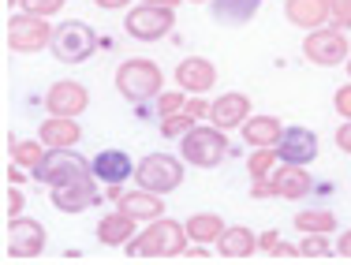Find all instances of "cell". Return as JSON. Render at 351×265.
I'll return each instance as SVG.
<instances>
[{"label": "cell", "instance_id": "cell-31", "mask_svg": "<svg viewBox=\"0 0 351 265\" xmlns=\"http://www.w3.org/2000/svg\"><path fill=\"white\" fill-rule=\"evenodd\" d=\"M183 109H187V97H183V90H180V94H165V90L157 94V116H161V120H165V116L183 112Z\"/></svg>", "mask_w": 351, "mask_h": 265}, {"label": "cell", "instance_id": "cell-15", "mask_svg": "<svg viewBox=\"0 0 351 265\" xmlns=\"http://www.w3.org/2000/svg\"><path fill=\"white\" fill-rule=\"evenodd\" d=\"M176 82H180V90H187V94H206L217 82V68L206 56H187V60H180V68H176Z\"/></svg>", "mask_w": 351, "mask_h": 265}, {"label": "cell", "instance_id": "cell-18", "mask_svg": "<svg viewBox=\"0 0 351 265\" xmlns=\"http://www.w3.org/2000/svg\"><path fill=\"white\" fill-rule=\"evenodd\" d=\"M38 138L49 146V150H56V146H75V142H82L79 116H49V120L38 127Z\"/></svg>", "mask_w": 351, "mask_h": 265}, {"label": "cell", "instance_id": "cell-33", "mask_svg": "<svg viewBox=\"0 0 351 265\" xmlns=\"http://www.w3.org/2000/svg\"><path fill=\"white\" fill-rule=\"evenodd\" d=\"M19 4H23V12L45 15V19H49V15H56V12L64 8V0H19Z\"/></svg>", "mask_w": 351, "mask_h": 265}, {"label": "cell", "instance_id": "cell-28", "mask_svg": "<svg viewBox=\"0 0 351 265\" xmlns=\"http://www.w3.org/2000/svg\"><path fill=\"white\" fill-rule=\"evenodd\" d=\"M295 228L299 231H325L329 236V231H337V217L329 210H303L295 217Z\"/></svg>", "mask_w": 351, "mask_h": 265}, {"label": "cell", "instance_id": "cell-32", "mask_svg": "<svg viewBox=\"0 0 351 265\" xmlns=\"http://www.w3.org/2000/svg\"><path fill=\"white\" fill-rule=\"evenodd\" d=\"M329 23L337 30H351V0H329Z\"/></svg>", "mask_w": 351, "mask_h": 265}, {"label": "cell", "instance_id": "cell-6", "mask_svg": "<svg viewBox=\"0 0 351 265\" xmlns=\"http://www.w3.org/2000/svg\"><path fill=\"white\" fill-rule=\"evenodd\" d=\"M8 49L12 53H41V49L53 45V34L56 30L49 27L45 15H30V12H19L8 19Z\"/></svg>", "mask_w": 351, "mask_h": 265}, {"label": "cell", "instance_id": "cell-44", "mask_svg": "<svg viewBox=\"0 0 351 265\" xmlns=\"http://www.w3.org/2000/svg\"><path fill=\"white\" fill-rule=\"evenodd\" d=\"M348 75H351V56H348Z\"/></svg>", "mask_w": 351, "mask_h": 265}, {"label": "cell", "instance_id": "cell-35", "mask_svg": "<svg viewBox=\"0 0 351 265\" xmlns=\"http://www.w3.org/2000/svg\"><path fill=\"white\" fill-rule=\"evenodd\" d=\"M23 202H27V198H23L19 194V190H8V198H4V210H8V220H12V217H19V213H23Z\"/></svg>", "mask_w": 351, "mask_h": 265}, {"label": "cell", "instance_id": "cell-42", "mask_svg": "<svg viewBox=\"0 0 351 265\" xmlns=\"http://www.w3.org/2000/svg\"><path fill=\"white\" fill-rule=\"evenodd\" d=\"M183 254H187L191 262H206V258H210V254H206V243H198L195 251H183Z\"/></svg>", "mask_w": 351, "mask_h": 265}, {"label": "cell", "instance_id": "cell-26", "mask_svg": "<svg viewBox=\"0 0 351 265\" xmlns=\"http://www.w3.org/2000/svg\"><path fill=\"white\" fill-rule=\"evenodd\" d=\"M277 164H280L277 146H258L247 161V172H250V179H269L273 172H277Z\"/></svg>", "mask_w": 351, "mask_h": 265}, {"label": "cell", "instance_id": "cell-29", "mask_svg": "<svg viewBox=\"0 0 351 265\" xmlns=\"http://www.w3.org/2000/svg\"><path fill=\"white\" fill-rule=\"evenodd\" d=\"M195 116H191V112H176V116H165V120H161V135L165 138H176V142H180V138L183 135H187V131L191 127H195Z\"/></svg>", "mask_w": 351, "mask_h": 265}, {"label": "cell", "instance_id": "cell-3", "mask_svg": "<svg viewBox=\"0 0 351 265\" xmlns=\"http://www.w3.org/2000/svg\"><path fill=\"white\" fill-rule=\"evenodd\" d=\"M180 153L187 164H195V168H217V164L228 157V138H224V131L210 123V127H191L187 135L180 138Z\"/></svg>", "mask_w": 351, "mask_h": 265}, {"label": "cell", "instance_id": "cell-27", "mask_svg": "<svg viewBox=\"0 0 351 265\" xmlns=\"http://www.w3.org/2000/svg\"><path fill=\"white\" fill-rule=\"evenodd\" d=\"M12 161L19 164V168H34V164L45 157V142L41 138H12Z\"/></svg>", "mask_w": 351, "mask_h": 265}, {"label": "cell", "instance_id": "cell-39", "mask_svg": "<svg viewBox=\"0 0 351 265\" xmlns=\"http://www.w3.org/2000/svg\"><path fill=\"white\" fill-rule=\"evenodd\" d=\"M337 251H340V258H351V228H348V231H340Z\"/></svg>", "mask_w": 351, "mask_h": 265}, {"label": "cell", "instance_id": "cell-1", "mask_svg": "<svg viewBox=\"0 0 351 265\" xmlns=\"http://www.w3.org/2000/svg\"><path fill=\"white\" fill-rule=\"evenodd\" d=\"M187 225L172 217H157L149 220V228H142V236L128 243V254L131 258H176L187 251Z\"/></svg>", "mask_w": 351, "mask_h": 265}, {"label": "cell", "instance_id": "cell-11", "mask_svg": "<svg viewBox=\"0 0 351 265\" xmlns=\"http://www.w3.org/2000/svg\"><path fill=\"white\" fill-rule=\"evenodd\" d=\"M49 236H45V225L41 220H30V217H12L8 220V254L15 262H27V258H38L45 251Z\"/></svg>", "mask_w": 351, "mask_h": 265}, {"label": "cell", "instance_id": "cell-19", "mask_svg": "<svg viewBox=\"0 0 351 265\" xmlns=\"http://www.w3.org/2000/svg\"><path fill=\"white\" fill-rule=\"evenodd\" d=\"M116 210L131 213L135 220H157V217H165V198L154 194V190H146V187H138V190H128V194H120Z\"/></svg>", "mask_w": 351, "mask_h": 265}, {"label": "cell", "instance_id": "cell-16", "mask_svg": "<svg viewBox=\"0 0 351 265\" xmlns=\"http://www.w3.org/2000/svg\"><path fill=\"white\" fill-rule=\"evenodd\" d=\"M135 168L138 164L131 161L123 150H101L94 161H90V172H94L101 184H123L128 176H135Z\"/></svg>", "mask_w": 351, "mask_h": 265}, {"label": "cell", "instance_id": "cell-2", "mask_svg": "<svg viewBox=\"0 0 351 265\" xmlns=\"http://www.w3.org/2000/svg\"><path fill=\"white\" fill-rule=\"evenodd\" d=\"M161 86H165V75L154 60H123L116 68V90H120V97H128L135 105L154 101L161 94Z\"/></svg>", "mask_w": 351, "mask_h": 265}, {"label": "cell", "instance_id": "cell-38", "mask_svg": "<svg viewBox=\"0 0 351 265\" xmlns=\"http://www.w3.org/2000/svg\"><path fill=\"white\" fill-rule=\"evenodd\" d=\"M337 146H340L344 153H351V120H344V123L337 127Z\"/></svg>", "mask_w": 351, "mask_h": 265}, {"label": "cell", "instance_id": "cell-40", "mask_svg": "<svg viewBox=\"0 0 351 265\" xmlns=\"http://www.w3.org/2000/svg\"><path fill=\"white\" fill-rule=\"evenodd\" d=\"M277 243H280V236H277V231H265V236L258 239V247H262V251H269V254H273V247H277Z\"/></svg>", "mask_w": 351, "mask_h": 265}, {"label": "cell", "instance_id": "cell-30", "mask_svg": "<svg viewBox=\"0 0 351 265\" xmlns=\"http://www.w3.org/2000/svg\"><path fill=\"white\" fill-rule=\"evenodd\" d=\"M299 251H303V258H329L332 247H329V239H325V231H303Z\"/></svg>", "mask_w": 351, "mask_h": 265}, {"label": "cell", "instance_id": "cell-7", "mask_svg": "<svg viewBox=\"0 0 351 265\" xmlns=\"http://www.w3.org/2000/svg\"><path fill=\"white\" fill-rule=\"evenodd\" d=\"M82 172H90L86 157H79L71 146H56V150H45V157L30 168V176L45 187H60V184H68V179L82 176Z\"/></svg>", "mask_w": 351, "mask_h": 265}, {"label": "cell", "instance_id": "cell-13", "mask_svg": "<svg viewBox=\"0 0 351 265\" xmlns=\"http://www.w3.org/2000/svg\"><path fill=\"white\" fill-rule=\"evenodd\" d=\"M277 153H280V164H311L317 157V135L311 127H284Z\"/></svg>", "mask_w": 351, "mask_h": 265}, {"label": "cell", "instance_id": "cell-34", "mask_svg": "<svg viewBox=\"0 0 351 265\" xmlns=\"http://www.w3.org/2000/svg\"><path fill=\"white\" fill-rule=\"evenodd\" d=\"M332 109H337V116H344V120H351V82L337 90V97H332Z\"/></svg>", "mask_w": 351, "mask_h": 265}, {"label": "cell", "instance_id": "cell-14", "mask_svg": "<svg viewBox=\"0 0 351 265\" xmlns=\"http://www.w3.org/2000/svg\"><path fill=\"white\" fill-rule=\"evenodd\" d=\"M250 120V97L247 94H221L217 101L210 105V123H217L221 131H232V127H243Z\"/></svg>", "mask_w": 351, "mask_h": 265}, {"label": "cell", "instance_id": "cell-17", "mask_svg": "<svg viewBox=\"0 0 351 265\" xmlns=\"http://www.w3.org/2000/svg\"><path fill=\"white\" fill-rule=\"evenodd\" d=\"M269 184L277 190V198L295 202V198H306V190H311V172H306V164H280L269 176Z\"/></svg>", "mask_w": 351, "mask_h": 265}, {"label": "cell", "instance_id": "cell-24", "mask_svg": "<svg viewBox=\"0 0 351 265\" xmlns=\"http://www.w3.org/2000/svg\"><path fill=\"white\" fill-rule=\"evenodd\" d=\"M243 138L247 146H277L284 138V123L277 120V116H250V120L243 123Z\"/></svg>", "mask_w": 351, "mask_h": 265}, {"label": "cell", "instance_id": "cell-9", "mask_svg": "<svg viewBox=\"0 0 351 265\" xmlns=\"http://www.w3.org/2000/svg\"><path fill=\"white\" fill-rule=\"evenodd\" d=\"M97 184H101V179H97L94 172H82V176L68 179V184L53 187V198H49V202H53L56 213H82V210H90V205L105 202V198L97 194Z\"/></svg>", "mask_w": 351, "mask_h": 265}, {"label": "cell", "instance_id": "cell-4", "mask_svg": "<svg viewBox=\"0 0 351 265\" xmlns=\"http://www.w3.org/2000/svg\"><path fill=\"white\" fill-rule=\"evenodd\" d=\"M53 56L60 64H86L90 56L97 53V34L86 27V23H79V19H68V23H60L56 27V34H53Z\"/></svg>", "mask_w": 351, "mask_h": 265}, {"label": "cell", "instance_id": "cell-45", "mask_svg": "<svg viewBox=\"0 0 351 265\" xmlns=\"http://www.w3.org/2000/svg\"><path fill=\"white\" fill-rule=\"evenodd\" d=\"M191 4H206V0H191Z\"/></svg>", "mask_w": 351, "mask_h": 265}, {"label": "cell", "instance_id": "cell-8", "mask_svg": "<svg viewBox=\"0 0 351 265\" xmlns=\"http://www.w3.org/2000/svg\"><path fill=\"white\" fill-rule=\"evenodd\" d=\"M303 56L311 64H317V68H337V64H348L351 56V45L344 38V30L337 27H317L306 34L303 41Z\"/></svg>", "mask_w": 351, "mask_h": 265}, {"label": "cell", "instance_id": "cell-5", "mask_svg": "<svg viewBox=\"0 0 351 265\" xmlns=\"http://www.w3.org/2000/svg\"><path fill=\"white\" fill-rule=\"evenodd\" d=\"M135 184L154 194H172L183 184V161L172 153H146L135 168Z\"/></svg>", "mask_w": 351, "mask_h": 265}, {"label": "cell", "instance_id": "cell-12", "mask_svg": "<svg viewBox=\"0 0 351 265\" xmlns=\"http://www.w3.org/2000/svg\"><path fill=\"white\" fill-rule=\"evenodd\" d=\"M45 109H49V116H82V112L90 109V94H86V86H82V82L60 79V82H53V86H49Z\"/></svg>", "mask_w": 351, "mask_h": 265}, {"label": "cell", "instance_id": "cell-21", "mask_svg": "<svg viewBox=\"0 0 351 265\" xmlns=\"http://www.w3.org/2000/svg\"><path fill=\"white\" fill-rule=\"evenodd\" d=\"M288 23H295L299 30H317L329 23V0H288L284 4Z\"/></svg>", "mask_w": 351, "mask_h": 265}, {"label": "cell", "instance_id": "cell-20", "mask_svg": "<svg viewBox=\"0 0 351 265\" xmlns=\"http://www.w3.org/2000/svg\"><path fill=\"white\" fill-rule=\"evenodd\" d=\"M135 225L138 220L131 217V213H123V210L108 213V217L97 220V243L101 247H128L131 239H135Z\"/></svg>", "mask_w": 351, "mask_h": 265}, {"label": "cell", "instance_id": "cell-22", "mask_svg": "<svg viewBox=\"0 0 351 265\" xmlns=\"http://www.w3.org/2000/svg\"><path fill=\"white\" fill-rule=\"evenodd\" d=\"M217 251H221V258H228V262H243L258 251V239L247 225H228L224 236L217 239Z\"/></svg>", "mask_w": 351, "mask_h": 265}, {"label": "cell", "instance_id": "cell-37", "mask_svg": "<svg viewBox=\"0 0 351 265\" xmlns=\"http://www.w3.org/2000/svg\"><path fill=\"white\" fill-rule=\"evenodd\" d=\"M183 112H191V116H195V120H202V116H210V105H206L202 101V97H191V101H187V109H183Z\"/></svg>", "mask_w": 351, "mask_h": 265}, {"label": "cell", "instance_id": "cell-10", "mask_svg": "<svg viewBox=\"0 0 351 265\" xmlns=\"http://www.w3.org/2000/svg\"><path fill=\"white\" fill-rule=\"evenodd\" d=\"M176 15L172 8H157V4H138L128 12V19H123V27H128V34L135 41H157L165 38L172 30Z\"/></svg>", "mask_w": 351, "mask_h": 265}, {"label": "cell", "instance_id": "cell-36", "mask_svg": "<svg viewBox=\"0 0 351 265\" xmlns=\"http://www.w3.org/2000/svg\"><path fill=\"white\" fill-rule=\"evenodd\" d=\"M273 258H280V262H295V258H303V251H299V247H291V243H280L273 247Z\"/></svg>", "mask_w": 351, "mask_h": 265}, {"label": "cell", "instance_id": "cell-23", "mask_svg": "<svg viewBox=\"0 0 351 265\" xmlns=\"http://www.w3.org/2000/svg\"><path fill=\"white\" fill-rule=\"evenodd\" d=\"M262 0H210V15L221 27H243L247 19H254Z\"/></svg>", "mask_w": 351, "mask_h": 265}, {"label": "cell", "instance_id": "cell-43", "mask_svg": "<svg viewBox=\"0 0 351 265\" xmlns=\"http://www.w3.org/2000/svg\"><path fill=\"white\" fill-rule=\"evenodd\" d=\"M142 4H157V8H176L180 0H142Z\"/></svg>", "mask_w": 351, "mask_h": 265}, {"label": "cell", "instance_id": "cell-41", "mask_svg": "<svg viewBox=\"0 0 351 265\" xmlns=\"http://www.w3.org/2000/svg\"><path fill=\"white\" fill-rule=\"evenodd\" d=\"M97 8H105V12H120V8H128L131 0H94Z\"/></svg>", "mask_w": 351, "mask_h": 265}, {"label": "cell", "instance_id": "cell-25", "mask_svg": "<svg viewBox=\"0 0 351 265\" xmlns=\"http://www.w3.org/2000/svg\"><path fill=\"white\" fill-rule=\"evenodd\" d=\"M224 220L217 217V213H195V217H187V236L195 239V243H217V239L224 236Z\"/></svg>", "mask_w": 351, "mask_h": 265}]
</instances>
